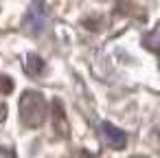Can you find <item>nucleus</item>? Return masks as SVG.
Wrapping results in <instances>:
<instances>
[{"label": "nucleus", "instance_id": "obj_5", "mask_svg": "<svg viewBox=\"0 0 160 158\" xmlns=\"http://www.w3.org/2000/svg\"><path fill=\"white\" fill-rule=\"evenodd\" d=\"M0 92H5V94L13 92V81H11V77L0 75Z\"/></svg>", "mask_w": 160, "mask_h": 158}, {"label": "nucleus", "instance_id": "obj_2", "mask_svg": "<svg viewBox=\"0 0 160 158\" xmlns=\"http://www.w3.org/2000/svg\"><path fill=\"white\" fill-rule=\"evenodd\" d=\"M53 132H55V136H59L64 140L70 138V121H68V114H66L62 99L53 101Z\"/></svg>", "mask_w": 160, "mask_h": 158}, {"label": "nucleus", "instance_id": "obj_3", "mask_svg": "<svg viewBox=\"0 0 160 158\" xmlns=\"http://www.w3.org/2000/svg\"><path fill=\"white\" fill-rule=\"evenodd\" d=\"M101 132H103V136H105V140H108L110 147L123 149V147L127 145V134H125L123 130H118L114 123H110V121L101 123Z\"/></svg>", "mask_w": 160, "mask_h": 158}, {"label": "nucleus", "instance_id": "obj_1", "mask_svg": "<svg viewBox=\"0 0 160 158\" xmlns=\"http://www.w3.org/2000/svg\"><path fill=\"white\" fill-rule=\"evenodd\" d=\"M46 112H48V105H46V99L42 92H38V90L22 92L20 103H18V116H20L22 125H27L31 130L42 127L46 121Z\"/></svg>", "mask_w": 160, "mask_h": 158}, {"label": "nucleus", "instance_id": "obj_6", "mask_svg": "<svg viewBox=\"0 0 160 158\" xmlns=\"http://www.w3.org/2000/svg\"><path fill=\"white\" fill-rule=\"evenodd\" d=\"M0 158H16V151L11 147H2L0 149Z\"/></svg>", "mask_w": 160, "mask_h": 158}, {"label": "nucleus", "instance_id": "obj_4", "mask_svg": "<svg viewBox=\"0 0 160 158\" xmlns=\"http://www.w3.org/2000/svg\"><path fill=\"white\" fill-rule=\"evenodd\" d=\"M44 70V59L42 57H38V55H29V59H27V73L29 75H40Z\"/></svg>", "mask_w": 160, "mask_h": 158}, {"label": "nucleus", "instance_id": "obj_7", "mask_svg": "<svg viewBox=\"0 0 160 158\" xmlns=\"http://www.w3.org/2000/svg\"><path fill=\"white\" fill-rule=\"evenodd\" d=\"M79 158H97L94 154H88V151H79Z\"/></svg>", "mask_w": 160, "mask_h": 158}]
</instances>
